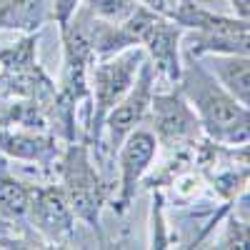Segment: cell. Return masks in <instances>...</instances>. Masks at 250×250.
Returning a JSON list of instances; mask_svg holds the SVG:
<instances>
[{"label":"cell","instance_id":"obj_1","mask_svg":"<svg viewBox=\"0 0 250 250\" xmlns=\"http://www.w3.org/2000/svg\"><path fill=\"white\" fill-rule=\"evenodd\" d=\"M175 85L193 105L205 138L220 145L250 143V110L220 85L203 58L185 55L183 73Z\"/></svg>","mask_w":250,"mask_h":250},{"label":"cell","instance_id":"obj_2","mask_svg":"<svg viewBox=\"0 0 250 250\" xmlns=\"http://www.w3.org/2000/svg\"><path fill=\"white\" fill-rule=\"evenodd\" d=\"M55 175L60 180V188L65 193L70 208L78 220H83L90 230L98 235V243L105 245V233L100 225V213L113 198L108 183L98 173L90 145L85 140H73L65 143L58 163H55Z\"/></svg>","mask_w":250,"mask_h":250},{"label":"cell","instance_id":"obj_3","mask_svg":"<svg viewBox=\"0 0 250 250\" xmlns=\"http://www.w3.org/2000/svg\"><path fill=\"white\" fill-rule=\"evenodd\" d=\"M145 55H148L145 48L133 45L110 58H98L90 65V113L85 123V143L90 145V150L100 148L103 123H105L108 113L125 98V93L133 88Z\"/></svg>","mask_w":250,"mask_h":250},{"label":"cell","instance_id":"obj_4","mask_svg":"<svg viewBox=\"0 0 250 250\" xmlns=\"http://www.w3.org/2000/svg\"><path fill=\"white\" fill-rule=\"evenodd\" d=\"M0 95L35 100L55 118L58 88L38 62V33H28L0 50Z\"/></svg>","mask_w":250,"mask_h":250},{"label":"cell","instance_id":"obj_5","mask_svg":"<svg viewBox=\"0 0 250 250\" xmlns=\"http://www.w3.org/2000/svg\"><path fill=\"white\" fill-rule=\"evenodd\" d=\"M123 28L135 40V45L145 48L155 68V75L165 78L170 85H175L183 73L180 45H183L185 30L175 25L168 15L148 8L145 3L138 5V10L125 20Z\"/></svg>","mask_w":250,"mask_h":250},{"label":"cell","instance_id":"obj_6","mask_svg":"<svg viewBox=\"0 0 250 250\" xmlns=\"http://www.w3.org/2000/svg\"><path fill=\"white\" fill-rule=\"evenodd\" d=\"M148 120L153 125V135L158 138V145L165 150L190 148V145L205 138L193 105L178 90V85L168 93H153Z\"/></svg>","mask_w":250,"mask_h":250},{"label":"cell","instance_id":"obj_7","mask_svg":"<svg viewBox=\"0 0 250 250\" xmlns=\"http://www.w3.org/2000/svg\"><path fill=\"white\" fill-rule=\"evenodd\" d=\"M75 220L78 218L60 183L30 185L28 228L43 240V245H70L75 238Z\"/></svg>","mask_w":250,"mask_h":250},{"label":"cell","instance_id":"obj_8","mask_svg":"<svg viewBox=\"0 0 250 250\" xmlns=\"http://www.w3.org/2000/svg\"><path fill=\"white\" fill-rule=\"evenodd\" d=\"M158 150H160L158 138L153 135V130H145V128H135L120 143V148L115 153L118 168H120V180H118V193L110 198L115 215H125L130 210L135 193H138V185L153 168Z\"/></svg>","mask_w":250,"mask_h":250},{"label":"cell","instance_id":"obj_9","mask_svg":"<svg viewBox=\"0 0 250 250\" xmlns=\"http://www.w3.org/2000/svg\"><path fill=\"white\" fill-rule=\"evenodd\" d=\"M153 93H155V68H153L150 58L145 55V60L140 62V70H138L133 88L125 93V98L108 113L105 123H103V135L108 138L105 145H108L110 155L118 153L120 143L128 138L143 120H148Z\"/></svg>","mask_w":250,"mask_h":250},{"label":"cell","instance_id":"obj_10","mask_svg":"<svg viewBox=\"0 0 250 250\" xmlns=\"http://www.w3.org/2000/svg\"><path fill=\"white\" fill-rule=\"evenodd\" d=\"M62 140L55 133L23 130V128H0V155L18 163H30L43 170H55V163L62 153Z\"/></svg>","mask_w":250,"mask_h":250},{"label":"cell","instance_id":"obj_11","mask_svg":"<svg viewBox=\"0 0 250 250\" xmlns=\"http://www.w3.org/2000/svg\"><path fill=\"white\" fill-rule=\"evenodd\" d=\"M50 20L48 0H0V30L38 33Z\"/></svg>","mask_w":250,"mask_h":250},{"label":"cell","instance_id":"obj_12","mask_svg":"<svg viewBox=\"0 0 250 250\" xmlns=\"http://www.w3.org/2000/svg\"><path fill=\"white\" fill-rule=\"evenodd\" d=\"M210 70L220 85L250 110V58L248 55H210Z\"/></svg>","mask_w":250,"mask_h":250},{"label":"cell","instance_id":"obj_13","mask_svg":"<svg viewBox=\"0 0 250 250\" xmlns=\"http://www.w3.org/2000/svg\"><path fill=\"white\" fill-rule=\"evenodd\" d=\"M28 205H30V183L15 180L10 173L0 175V218L18 230H30Z\"/></svg>","mask_w":250,"mask_h":250},{"label":"cell","instance_id":"obj_14","mask_svg":"<svg viewBox=\"0 0 250 250\" xmlns=\"http://www.w3.org/2000/svg\"><path fill=\"white\" fill-rule=\"evenodd\" d=\"M153 193V203H150V248H175L178 245V235L175 230L168 228V218H165V210H168V203H165V195L160 188H150Z\"/></svg>","mask_w":250,"mask_h":250},{"label":"cell","instance_id":"obj_15","mask_svg":"<svg viewBox=\"0 0 250 250\" xmlns=\"http://www.w3.org/2000/svg\"><path fill=\"white\" fill-rule=\"evenodd\" d=\"M215 248H240V250H250V223L240 220L235 213H225V228L215 240Z\"/></svg>","mask_w":250,"mask_h":250},{"label":"cell","instance_id":"obj_16","mask_svg":"<svg viewBox=\"0 0 250 250\" xmlns=\"http://www.w3.org/2000/svg\"><path fill=\"white\" fill-rule=\"evenodd\" d=\"M80 3L83 0H50V20L58 25V33H62L68 28V23L73 20Z\"/></svg>","mask_w":250,"mask_h":250},{"label":"cell","instance_id":"obj_17","mask_svg":"<svg viewBox=\"0 0 250 250\" xmlns=\"http://www.w3.org/2000/svg\"><path fill=\"white\" fill-rule=\"evenodd\" d=\"M40 248L35 240L30 238H23V235H18V228L8 225L3 218H0V248Z\"/></svg>","mask_w":250,"mask_h":250},{"label":"cell","instance_id":"obj_18","mask_svg":"<svg viewBox=\"0 0 250 250\" xmlns=\"http://www.w3.org/2000/svg\"><path fill=\"white\" fill-rule=\"evenodd\" d=\"M233 8V13L243 20H250V0H228Z\"/></svg>","mask_w":250,"mask_h":250},{"label":"cell","instance_id":"obj_19","mask_svg":"<svg viewBox=\"0 0 250 250\" xmlns=\"http://www.w3.org/2000/svg\"><path fill=\"white\" fill-rule=\"evenodd\" d=\"M140 3H145L148 8H153V10H158V13H163V15H168V10H170V0H140Z\"/></svg>","mask_w":250,"mask_h":250},{"label":"cell","instance_id":"obj_20","mask_svg":"<svg viewBox=\"0 0 250 250\" xmlns=\"http://www.w3.org/2000/svg\"><path fill=\"white\" fill-rule=\"evenodd\" d=\"M3 173H8V168H5V155H0V175Z\"/></svg>","mask_w":250,"mask_h":250}]
</instances>
